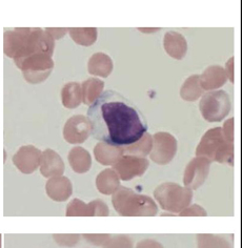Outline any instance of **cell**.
<instances>
[{"instance_id": "obj_5", "label": "cell", "mask_w": 242, "mask_h": 248, "mask_svg": "<svg viewBox=\"0 0 242 248\" xmlns=\"http://www.w3.org/2000/svg\"><path fill=\"white\" fill-rule=\"evenodd\" d=\"M154 198L165 212L179 214L191 205L193 190L177 183L164 182L154 190Z\"/></svg>"}, {"instance_id": "obj_35", "label": "cell", "mask_w": 242, "mask_h": 248, "mask_svg": "<svg viewBox=\"0 0 242 248\" xmlns=\"http://www.w3.org/2000/svg\"><path fill=\"white\" fill-rule=\"evenodd\" d=\"M234 62H235V58L234 57H231L226 63V77H227V80L228 81H231L234 83Z\"/></svg>"}, {"instance_id": "obj_12", "label": "cell", "mask_w": 242, "mask_h": 248, "mask_svg": "<svg viewBox=\"0 0 242 248\" xmlns=\"http://www.w3.org/2000/svg\"><path fill=\"white\" fill-rule=\"evenodd\" d=\"M41 153L33 145H23L14 155L13 163L18 170L30 175L39 167Z\"/></svg>"}, {"instance_id": "obj_4", "label": "cell", "mask_w": 242, "mask_h": 248, "mask_svg": "<svg viewBox=\"0 0 242 248\" xmlns=\"http://www.w3.org/2000/svg\"><path fill=\"white\" fill-rule=\"evenodd\" d=\"M196 157H204L210 162L233 165L234 144L223 137L221 127H213L202 136L196 148Z\"/></svg>"}, {"instance_id": "obj_24", "label": "cell", "mask_w": 242, "mask_h": 248, "mask_svg": "<svg viewBox=\"0 0 242 248\" xmlns=\"http://www.w3.org/2000/svg\"><path fill=\"white\" fill-rule=\"evenodd\" d=\"M71 38L81 46H90L97 40L98 32L96 28H71L69 32Z\"/></svg>"}, {"instance_id": "obj_28", "label": "cell", "mask_w": 242, "mask_h": 248, "mask_svg": "<svg viewBox=\"0 0 242 248\" xmlns=\"http://www.w3.org/2000/svg\"><path fill=\"white\" fill-rule=\"evenodd\" d=\"M102 248H133V241L127 234H117L111 237Z\"/></svg>"}, {"instance_id": "obj_25", "label": "cell", "mask_w": 242, "mask_h": 248, "mask_svg": "<svg viewBox=\"0 0 242 248\" xmlns=\"http://www.w3.org/2000/svg\"><path fill=\"white\" fill-rule=\"evenodd\" d=\"M153 147V137L147 132L142 137L135 142V143L122 147L125 155H132V156L144 157L150 155Z\"/></svg>"}, {"instance_id": "obj_34", "label": "cell", "mask_w": 242, "mask_h": 248, "mask_svg": "<svg viewBox=\"0 0 242 248\" xmlns=\"http://www.w3.org/2000/svg\"><path fill=\"white\" fill-rule=\"evenodd\" d=\"M135 248H164L163 245L158 241L153 239H145L138 242Z\"/></svg>"}, {"instance_id": "obj_1", "label": "cell", "mask_w": 242, "mask_h": 248, "mask_svg": "<svg viewBox=\"0 0 242 248\" xmlns=\"http://www.w3.org/2000/svg\"><path fill=\"white\" fill-rule=\"evenodd\" d=\"M88 119L95 139L117 147L135 143L147 131L145 116L127 97L105 91L90 105Z\"/></svg>"}, {"instance_id": "obj_14", "label": "cell", "mask_w": 242, "mask_h": 248, "mask_svg": "<svg viewBox=\"0 0 242 248\" xmlns=\"http://www.w3.org/2000/svg\"><path fill=\"white\" fill-rule=\"evenodd\" d=\"M46 191L48 198L56 202H65L69 200L73 194V185L69 178L65 176L48 179L46 184Z\"/></svg>"}, {"instance_id": "obj_37", "label": "cell", "mask_w": 242, "mask_h": 248, "mask_svg": "<svg viewBox=\"0 0 242 248\" xmlns=\"http://www.w3.org/2000/svg\"><path fill=\"white\" fill-rule=\"evenodd\" d=\"M0 248H1V234H0Z\"/></svg>"}, {"instance_id": "obj_9", "label": "cell", "mask_w": 242, "mask_h": 248, "mask_svg": "<svg viewBox=\"0 0 242 248\" xmlns=\"http://www.w3.org/2000/svg\"><path fill=\"white\" fill-rule=\"evenodd\" d=\"M210 161L204 157H195L192 159L184 170V187L191 190L199 188L209 177Z\"/></svg>"}, {"instance_id": "obj_32", "label": "cell", "mask_w": 242, "mask_h": 248, "mask_svg": "<svg viewBox=\"0 0 242 248\" xmlns=\"http://www.w3.org/2000/svg\"><path fill=\"white\" fill-rule=\"evenodd\" d=\"M234 118H229L221 127L223 137L226 138V141L231 142V143L234 142Z\"/></svg>"}, {"instance_id": "obj_22", "label": "cell", "mask_w": 242, "mask_h": 248, "mask_svg": "<svg viewBox=\"0 0 242 248\" xmlns=\"http://www.w3.org/2000/svg\"><path fill=\"white\" fill-rule=\"evenodd\" d=\"M61 102L66 108H78L81 100V85L78 82L66 83L61 90Z\"/></svg>"}, {"instance_id": "obj_26", "label": "cell", "mask_w": 242, "mask_h": 248, "mask_svg": "<svg viewBox=\"0 0 242 248\" xmlns=\"http://www.w3.org/2000/svg\"><path fill=\"white\" fill-rule=\"evenodd\" d=\"M66 217H95L94 201L85 203L79 199H73L66 206Z\"/></svg>"}, {"instance_id": "obj_20", "label": "cell", "mask_w": 242, "mask_h": 248, "mask_svg": "<svg viewBox=\"0 0 242 248\" xmlns=\"http://www.w3.org/2000/svg\"><path fill=\"white\" fill-rule=\"evenodd\" d=\"M71 169L77 173H85L92 167V157L90 153L81 146L73 147L67 156Z\"/></svg>"}, {"instance_id": "obj_13", "label": "cell", "mask_w": 242, "mask_h": 248, "mask_svg": "<svg viewBox=\"0 0 242 248\" xmlns=\"http://www.w3.org/2000/svg\"><path fill=\"white\" fill-rule=\"evenodd\" d=\"M39 169L43 177L51 179L54 177L63 176L65 165L58 153H56L51 148H47L46 151L41 153Z\"/></svg>"}, {"instance_id": "obj_29", "label": "cell", "mask_w": 242, "mask_h": 248, "mask_svg": "<svg viewBox=\"0 0 242 248\" xmlns=\"http://www.w3.org/2000/svg\"><path fill=\"white\" fill-rule=\"evenodd\" d=\"M53 239L59 246L73 247L80 240V235L77 233H65V234H53Z\"/></svg>"}, {"instance_id": "obj_23", "label": "cell", "mask_w": 242, "mask_h": 248, "mask_svg": "<svg viewBox=\"0 0 242 248\" xmlns=\"http://www.w3.org/2000/svg\"><path fill=\"white\" fill-rule=\"evenodd\" d=\"M203 90L199 82V75H192L187 78L180 89V97L183 100L194 102L202 97Z\"/></svg>"}, {"instance_id": "obj_18", "label": "cell", "mask_w": 242, "mask_h": 248, "mask_svg": "<svg viewBox=\"0 0 242 248\" xmlns=\"http://www.w3.org/2000/svg\"><path fill=\"white\" fill-rule=\"evenodd\" d=\"M125 155L122 147L110 145L104 142H98L94 147V156L97 162L105 166L115 165Z\"/></svg>"}, {"instance_id": "obj_15", "label": "cell", "mask_w": 242, "mask_h": 248, "mask_svg": "<svg viewBox=\"0 0 242 248\" xmlns=\"http://www.w3.org/2000/svg\"><path fill=\"white\" fill-rule=\"evenodd\" d=\"M227 81L225 67L221 65H210L199 76V82L203 91L212 92L222 88Z\"/></svg>"}, {"instance_id": "obj_21", "label": "cell", "mask_w": 242, "mask_h": 248, "mask_svg": "<svg viewBox=\"0 0 242 248\" xmlns=\"http://www.w3.org/2000/svg\"><path fill=\"white\" fill-rule=\"evenodd\" d=\"M104 82L98 78H89L81 84V100L85 105H92L103 93Z\"/></svg>"}, {"instance_id": "obj_36", "label": "cell", "mask_w": 242, "mask_h": 248, "mask_svg": "<svg viewBox=\"0 0 242 248\" xmlns=\"http://www.w3.org/2000/svg\"><path fill=\"white\" fill-rule=\"evenodd\" d=\"M161 29L160 28H139L138 31L141 33H145V34H151V33H156L159 32Z\"/></svg>"}, {"instance_id": "obj_16", "label": "cell", "mask_w": 242, "mask_h": 248, "mask_svg": "<svg viewBox=\"0 0 242 248\" xmlns=\"http://www.w3.org/2000/svg\"><path fill=\"white\" fill-rule=\"evenodd\" d=\"M163 47L170 57L182 60L188 52V41L182 34L169 31L163 37Z\"/></svg>"}, {"instance_id": "obj_31", "label": "cell", "mask_w": 242, "mask_h": 248, "mask_svg": "<svg viewBox=\"0 0 242 248\" xmlns=\"http://www.w3.org/2000/svg\"><path fill=\"white\" fill-rule=\"evenodd\" d=\"M179 216L181 217H206L208 216L207 210L201 205L198 204H192L187 208H184L181 213H179Z\"/></svg>"}, {"instance_id": "obj_30", "label": "cell", "mask_w": 242, "mask_h": 248, "mask_svg": "<svg viewBox=\"0 0 242 248\" xmlns=\"http://www.w3.org/2000/svg\"><path fill=\"white\" fill-rule=\"evenodd\" d=\"M82 237L88 243L95 246H103L112 235L109 233H84L82 234Z\"/></svg>"}, {"instance_id": "obj_17", "label": "cell", "mask_w": 242, "mask_h": 248, "mask_svg": "<svg viewBox=\"0 0 242 248\" xmlns=\"http://www.w3.org/2000/svg\"><path fill=\"white\" fill-rule=\"evenodd\" d=\"M114 63L109 55L98 52L92 55L88 62V71L93 76L107 78L113 72Z\"/></svg>"}, {"instance_id": "obj_19", "label": "cell", "mask_w": 242, "mask_h": 248, "mask_svg": "<svg viewBox=\"0 0 242 248\" xmlns=\"http://www.w3.org/2000/svg\"><path fill=\"white\" fill-rule=\"evenodd\" d=\"M96 187L102 195H113L120 187V178L113 169L103 170L96 177Z\"/></svg>"}, {"instance_id": "obj_11", "label": "cell", "mask_w": 242, "mask_h": 248, "mask_svg": "<svg viewBox=\"0 0 242 248\" xmlns=\"http://www.w3.org/2000/svg\"><path fill=\"white\" fill-rule=\"evenodd\" d=\"M91 135V124L88 117L75 115L65 124L64 138L70 144H81Z\"/></svg>"}, {"instance_id": "obj_7", "label": "cell", "mask_w": 242, "mask_h": 248, "mask_svg": "<svg viewBox=\"0 0 242 248\" xmlns=\"http://www.w3.org/2000/svg\"><path fill=\"white\" fill-rule=\"evenodd\" d=\"M231 108V99L227 93L222 90L208 92L199 102L200 113L208 122L222 121L229 114Z\"/></svg>"}, {"instance_id": "obj_10", "label": "cell", "mask_w": 242, "mask_h": 248, "mask_svg": "<svg viewBox=\"0 0 242 248\" xmlns=\"http://www.w3.org/2000/svg\"><path fill=\"white\" fill-rule=\"evenodd\" d=\"M148 160L144 157L123 155L118 162L113 165V170L119 176L120 180L129 181L136 177H141L148 169Z\"/></svg>"}, {"instance_id": "obj_8", "label": "cell", "mask_w": 242, "mask_h": 248, "mask_svg": "<svg viewBox=\"0 0 242 248\" xmlns=\"http://www.w3.org/2000/svg\"><path fill=\"white\" fill-rule=\"evenodd\" d=\"M153 147L150 157L153 162L166 165L175 158L178 143L175 136L167 132H157L153 136Z\"/></svg>"}, {"instance_id": "obj_2", "label": "cell", "mask_w": 242, "mask_h": 248, "mask_svg": "<svg viewBox=\"0 0 242 248\" xmlns=\"http://www.w3.org/2000/svg\"><path fill=\"white\" fill-rule=\"evenodd\" d=\"M54 47L55 40L39 28H17L3 34V52L13 59L36 53L52 56Z\"/></svg>"}, {"instance_id": "obj_3", "label": "cell", "mask_w": 242, "mask_h": 248, "mask_svg": "<svg viewBox=\"0 0 242 248\" xmlns=\"http://www.w3.org/2000/svg\"><path fill=\"white\" fill-rule=\"evenodd\" d=\"M112 204L123 217H154L158 213L157 204L152 198L135 193L126 186H120L112 195Z\"/></svg>"}, {"instance_id": "obj_33", "label": "cell", "mask_w": 242, "mask_h": 248, "mask_svg": "<svg viewBox=\"0 0 242 248\" xmlns=\"http://www.w3.org/2000/svg\"><path fill=\"white\" fill-rule=\"evenodd\" d=\"M46 32L52 37L54 40L61 39L63 37L69 32V29L66 28H48L45 30Z\"/></svg>"}, {"instance_id": "obj_6", "label": "cell", "mask_w": 242, "mask_h": 248, "mask_svg": "<svg viewBox=\"0 0 242 248\" xmlns=\"http://www.w3.org/2000/svg\"><path fill=\"white\" fill-rule=\"evenodd\" d=\"M15 64L22 71L23 77L29 83H41L48 78L54 69L52 56L36 53L27 57L14 59Z\"/></svg>"}, {"instance_id": "obj_27", "label": "cell", "mask_w": 242, "mask_h": 248, "mask_svg": "<svg viewBox=\"0 0 242 248\" xmlns=\"http://www.w3.org/2000/svg\"><path fill=\"white\" fill-rule=\"evenodd\" d=\"M196 238L198 248H232L229 242L218 234L201 233Z\"/></svg>"}]
</instances>
